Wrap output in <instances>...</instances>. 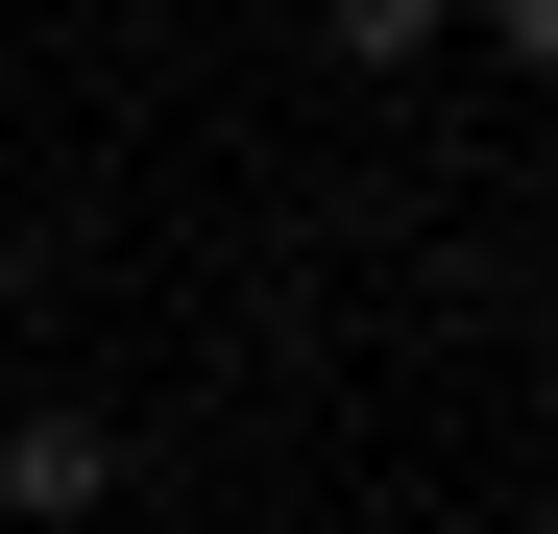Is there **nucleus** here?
<instances>
[{
	"label": "nucleus",
	"instance_id": "f03ea898",
	"mask_svg": "<svg viewBox=\"0 0 558 534\" xmlns=\"http://www.w3.org/2000/svg\"><path fill=\"white\" fill-rule=\"evenodd\" d=\"M316 25H340V73H413V49L461 25V0H316Z\"/></svg>",
	"mask_w": 558,
	"mask_h": 534
},
{
	"label": "nucleus",
	"instance_id": "7ed1b4c3",
	"mask_svg": "<svg viewBox=\"0 0 558 534\" xmlns=\"http://www.w3.org/2000/svg\"><path fill=\"white\" fill-rule=\"evenodd\" d=\"M486 49H558V0H486Z\"/></svg>",
	"mask_w": 558,
	"mask_h": 534
},
{
	"label": "nucleus",
	"instance_id": "f257e3e1",
	"mask_svg": "<svg viewBox=\"0 0 558 534\" xmlns=\"http://www.w3.org/2000/svg\"><path fill=\"white\" fill-rule=\"evenodd\" d=\"M98 486H122V437H98V413H0V534H73Z\"/></svg>",
	"mask_w": 558,
	"mask_h": 534
}]
</instances>
